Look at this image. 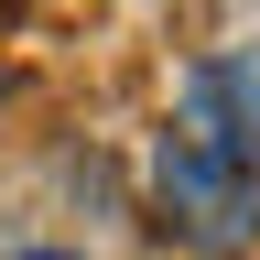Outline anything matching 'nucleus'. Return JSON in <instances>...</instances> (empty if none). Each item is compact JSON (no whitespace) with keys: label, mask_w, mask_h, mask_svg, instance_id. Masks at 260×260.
<instances>
[{"label":"nucleus","mask_w":260,"mask_h":260,"mask_svg":"<svg viewBox=\"0 0 260 260\" xmlns=\"http://www.w3.org/2000/svg\"><path fill=\"white\" fill-rule=\"evenodd\" d=\"M152 206L195 249L260 239V54H195L152 130Z\"/></svg>","instance_id":"nucleus-1"},{"label":"nucleus","mask_w":260,"mask_h":260,"mask_svg":"<svg viewBox=\"0 0 260 260\" xmlns=\"http://www.w3.org/2000/svg\"><path fill=\"white\" fill-rule=\"evenodd\" d=\"M0 260H76V249H54V239H32V249H0Z\"/></svg>","instance_id":"nucleus-2"},{"label":"nucleus","mask_w":260,"mask_h":260,"mask_svg":"<svg viewBox=\"0 0 260 260\" xmlns=\"http://www.w3.org/2000/svg\"><path fill=\"white\" fill-rule=\"evenodd\" d=\"M0 98H11V87H0Z\"/></svg>","instance_id":"nucleus-3"}]
</instances>
